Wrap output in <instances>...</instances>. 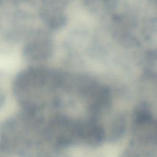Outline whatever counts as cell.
<instances>
[{
	"label": "cell",
	"instance_id": "cell-3",
	"mask_svg": "<svg viewBox=\"0 0 157 157\" xmlns=\"http://www.w3.org/2000/svg\"><path fill=\"white\" fill-rule=\"evenodd\" d=\"M45 34L39 33L31 40L24 49L26 57L31 60H39L47 58L51 53L52 44Z\"/></svg>",
	"mask_w": 157,
	"mask_h": 157
},
{
	"label": "cell",
	"instance_id": "cell-2",
	"mask_svg": "<svg viewBox=\"0 0 157 157\" xmlns=\"http://www.w3.org/2000/svg\"><path fill=\"white\" fill-rule=\"evenodd\" d=\"M135 136L141 142H157V120L145 110L138 111L133 123Z\"/></svg>",
	"mask_w": 157,
	"mask_h": 157
},
{
	"label": "cell",
	"instance_id": "cell-1",
	"mask_svg": "<svg viewBox=\"0 0 157 157\" xmlns=\"http://www.w3.org/2000/svg\"><path fill=\"white\" fill-rule=\"evenodd\" d=\"M73 0H1V13L6 19H38L50 29L61 26Z\"/></svg>",
	"mask_w": 157,
	"mask_h": 157
}]
</instances>
